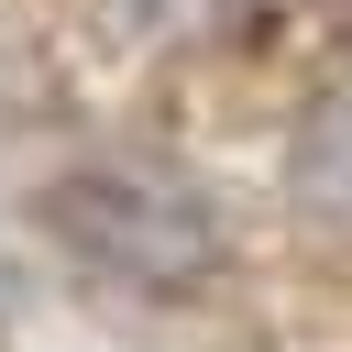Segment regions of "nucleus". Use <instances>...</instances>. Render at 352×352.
<instances>
[{"label":"nucleus","instance_id":"f257e3e1","mask_svg":"<svg viewBox=\"0 0 352 352\" xmlns=\"http://www.w3.org/2000/svg\"><path fill=\"white\" fill-rule=\"evenodd\" d=\"M44 220L77 264H99L121 286H154V297H187V286L220 275V220L165 165H77V176L44 187Z\"/></svg>","mask_w":352,"mask_h":352},{"label":"nucleus","instance_id":"f03ea898","mask_svg":"<svg viewBox=\"0 0 352 352\" xmlns=\"http://www.w3.org/2000/svg\"><path fill=\"white\" fill-rule=\"evenodd\" d=\"M286 187H297V209H308L319 231H352V77L297 121V143H286Z\"/></svg>","mask_w":352,"mask_h":352}]
</instances>
